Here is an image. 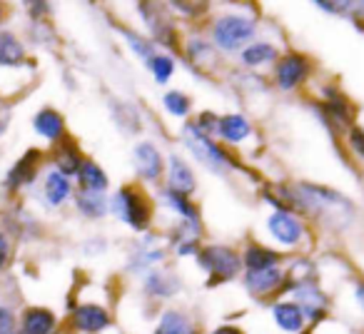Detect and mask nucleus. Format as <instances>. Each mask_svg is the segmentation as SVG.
<instances>
[{"mask_svg": "<svg viewBox=\"0 0 364 334\" xmlns=\"http://www.w3.org/2000/svg\"><path fill=\"white\" fill-rule=\"evenodd\" d=\"M112 212L135 230H145L150 222V205L135 188H122L112 198Z\"/></svg>", "mask_w": 364, "mask_h": 334, "instance_id": "1", "label": "nucleus"}, {"mask_svg": "<svg viewBox=\"0 0 364 334\" xmlns=\"http://www.w3.org/2000/svg\"><path fill=\"white\" fill-rule=\"evenodd\" d=\"M182 140H185V145L190 147V152H193L203 165H208L210 170H215V173H220L225 165H230L228 152L220 150L208 135H203V132L198 130V125L182 127Z\"/></svg>", "mask_w": 364, "mask_h": 334, "instance_id": "2", "label": "nucleus"}, {"mask_svg": "<svg viewBox=\"0 0 364 334\" xmlns=\"http://www.w3.org/2000/svg\"><path fill=\"white\" fill-rule=\"evenodd\" d=\"M213 36L223 50H240L255 36V23L242 16H223L215 23Z\"/></svg>", "mask_w": 364, "mask_h": 334, "instance_id": "3", "label": "nucleus"}, {"mask_svg": "<svg viewBox=\"0 0 364 334\" xmlns=\"http://www.w3.org/2000/svg\"><path fill=\"white\" fill-rule=\"evenodd\" d=\"M198 262L203 264L205 272L213 274L210 284L232 279L235 274L240 272V257L230 247H205V249H200Z\"/></svg>", "mask_w": 364, "mask_h": 334, "instance_id": "4", "label": "nucleus"}, {"mask_svg": "<svg viewBox=\"0 0 364 334\" xmlns=\"http://www.w3.org/2000/svg\"><path fill=\"white\" fill-rule=\"evenodd\" d=\"M307 75H309V60L304 55H297V53L284 55L279 60L277 70H274L279 90H294L297 85H302Z\"/></svg>", "mask_w": 364, "mask_h": 334, "instance_id": "5", "label": "nucleus"}, {"mask_svg": "<svg viewBox=\"0 0 364 334\" xmlns=\"http://www.w3.org/2000/svg\"><path fill=\"white\" fill-rule=\"evenodd\" d=\"M267 227H269V235L277 239L279 244H297L304 235V227L297 217H292L289 212H274L272 217L267 220Z\"/></svg>", "mask_w": 364, "mask_h": 334, "instance_id": "6", "label": "nucleus"}, {"mask_svg": "<svg viewBox=\"0 0 364 334\" xmlns=\"http://www.w3.org/2000/svg\"><path fill=\"white\" fill-rule=\"evenodd\" d=\"M167 183H170L172 193L182 195V198L195 193V175L182 157L170 155V160H167Z\"/></svg>", "mask_w": 364, "mask_h": 334, "instance_id": "7", "label": "nucleus"}, {"mask_svg": "<svg viewBox=\"0 0 364 334\" xmlns=\"http://www.w3.org/2000/svg\"><path fill=\"white\" fill-rule=\"evenodd\" d=\"M132 160H135L137 173H140L147 183H152V180H157L162 175V157L152 142H140V145L135 147V152H132Z\"/></svg>", "mask_w": 364, "mask_h": 334, "instance_id": "8", "label": "nucleus"}, {"mask_svg": "<svg viewBox=\"0 0 364 334\" xmlns=\"http://www.w3.org/2000/svg\"><path fill=\"white\" fill-rule=\"evenodd\" d=\"M284 274L279 267H267V269H247L245 274V287L252 294H269L282 284Z\"/></svg>", "mask_w": 364, "mask_h": 334, "instance_id": "9", "label": "nucleus"}, {"mask_svg": "<svg viewBox=\"0 0 364 334\" xmlns=\"http://www.w3.org/2000/svg\"><path fill=\"white\" fill-rule=\"evenodd\" d=\"M107 322H110V317L97 304H82V307L75 309V327L80 332H100V329L107 327Z\"/></svg>", "mask_w": 364, "mask_h": 334, "instance_id": "10", "label": "nucleus"}, {"mask_svg": "<svg viewBox=\"0 0 364 334\" xmlns=\"http://www.w3.org/2000/svg\"><path fill=\"white\" fill-rule=\"evenodd\" d=\"M272 314H274V322L279 324V329L284 332H299L304 324V314H302V307L294 302H277L272 307Z\"/></svg>", "mask_w": 364, "mask_h": 334, "instance_id": "11", "label": "nucleus"}, {"mask_svg": "<svg viewBox=\"0 0 364 334\" xmlns=\"http://www.w3.org/2000/svg\"><path fill=\"white\" fill-rule=\"evenodd\" d=\"M218 132L228 142H242L245 137L252 132V127H250V122L245 120L242 115H225V117H220Z\"/></svg>", "mask_w": 364, "mask_h": 334, "instance_id": "12", "label": "nucleus"}, {"mask_svg": "<svg viewBox=\"0 0 364 334\" xmlns=\"http://www.w3.org/2000/svg\"><path fill=\"white\" fill-rule=\"evenodd\" d=\"M80 185H82V193H95L102 195V190L107 188V175L102 173L100 167L95 162H82L80 165Z\"/></svg>", "mask_w": 364, "mask_h": 334, "instance_id": "13", "label": "nucleus"}, {"mask_svg": "<svg viewBox=\"0 0 364 334\" xmlns=\"http://www.w3.org/2000/svg\"><path fill=\"white\" fill-rule=\"evenodd\" d=\"M55 327V317L48 309H31L23 317V332L26 334H50Z\"/></svg>", "mask_w": 364, "mask_h": 334, "instance_id": "14", "label": "nucleus"}, {"mask_svg": "<svg viewBox=\"0 0 364 334\" xmlns=\"http://www.w3.org/2000/svg\"><path fill=\"white\" fill-rule=\"evenodd\" d=\"M279 254L269 252V249L259 247V244H250L247 252H245V264L247 269H267V267H277Z\"/></svg>", "mask_w": 364, "mask_h": 334, "instance_id": "15", "label": "nucleus"}, {"mask_svg": "<svg viewBox=\"0 0 364 334\" xmlns=\"http://www.w3.org/2000/svg\"><path fill=\"white\" fill-rule=\"evenodd\" d=\"M36 130L48 140H58L63 135V117L53 110H43L41 115H36Z\"/></svg>", "mask_w": 364, "mask_h": 334, "instance_id": "16", "label": "nucleus"}, {"mask_svg": "<svg viewBox=\"0 0 364 334\" xmlns=\"http://www.w3.org/2000/svg\"><path fill=\"white\" fill-rule=\"evenodd\" d=\"M162 200H165L170 208H175L177 212L182 215V220L185 222H190V225H200V220H198V210H195V205L190 203L188 198H182V195H177V193H172V190H162Z\"/></svg>", "mask_w": 364, "mask_h": 334, "instance_id": "17", "label": "nucleus"}, {"mask_svg": "<svg viewBox=\"0 0 364 334\" xmlns=\"http://www.w3.org/2000/svg\"><path fill=\"white\" fill-rule=\"evenodd\" d=\"M190 332V322L185 314L175 312V309H170V312L162 314L160 324L155 327V334H188Z\"/></svg>", "mask_w": 364, "mask_h": 334, "instance_id": "18", "label": "nucleus"}, {"mask_svg": "<svg viewBox=\"0 0 364 334\" xmlns=\"http://www.w3.org/2000/svg\"><path fill=\"white\" fill-rule=\"evenodd\" d=\"M70 195V183L68 178H63L60 173H50L46 180V198L50 205H60L65 203V198Z\"/></svg>", "mask_w": 364, "mask_h": 334, "instance_id": "19", "label": "nucleus"}, {"mask_svg": "<svg viewBox=\"0 0 364 334\" xmlns=\"http://www.w3.org/2000/svg\"><path fill=\"white\" fill-rule=\"evenodd\" d=\"M23 60V45L11 33H0V63L3 65H18Z\"/></svg>", "mask_w": 364, "mask_h": 334, "instance_id": "20", "label": "nucleus"}, {"mask_svg": "<svg viewBox=\"0 0 364 334\" xmlns=\"http://www.w3.org/2000/svg\"><path fill=\"white\" fill-rule=\"evenodd\" d=\"M277 58V50L267 43H257V45H250L242 50V63L245 65H262V63H269Z\"/></svg>", "mask_w": 364, "mask_h": 334, "instance_id": "21", "label": "nucleus"}, {"mask_svg": "<svg viewBox=\"0 0 364 334\" xmlns=\"http://www.w3.org/2000/svg\"><path fill=\"white\" fill-rule=\"evenodd\" d=\"M145 287H147V292L157 294V297H167V294L175 292L177 279L172 277V274H165V272H152L150 277H147Z\"/></svg>", "mask_w": 364, "mask_h": 334, "instance_id": "22", "label": "nucleus"}, {"mask_svg": "<svg viewBox=\"0 0 364 334\" xmlns=\"http://www.w3.org/2000/svg\"><path fill=\"white\" fill-rule=\"evenodd\" d=\"M38 150H31L26 157H23L21 162H18L16 167H13V173H11V183L13 185H21V183H28V180L36 175V165H38Z\"/></svg>", "mask_w": 364, "mask_h": 334, "instance_id": "23", "label": "nucleus"}, {"mask_svg": "<svg viewBox=\"0 0 364 334\" xmlns=\"http://www.w3.org/2000/svg\"><path fill=\"white\" fill-rule=\"evenodd\" d=\"M80 157H77V152L73 150L70 145H65V147H60L58 150V170H60V175L65 178V175H75V173H80Z\"/></svg>", "mask_w": 364, "mask_h": 334, "instance_id": "24", "label": "nucleus"}, {"mask_svg": "<svg viewBox=\"0 0 364 334\" xmlns=\"http://www.w3.org/2000/svg\"><path fill=\"white\" fill-rule=\"evenodd\" d=\"M77 208H80L85 215H90V217H100V215H105L107 205H105V200H102V195L80 193L77 195Z\"/></svg>", "mask_w": 364, "mask_h": 334, "instance_id": "25", "label": "nucleus"}, {"mask_svg": "<svg viewBox=\"0 0 364 334\" xmlns=\"http://www.w3.org/2000/svg\"><path fill=\"white\" fill-rule=\"evenodd\" d=\"M162 102H165V107L172 112V115L182 117V115H188L190 112V100L188 95H182L180 90H170L165 92V97H162Z\"/></svg>", "mask_w": 364, "mask_h": 334, "instance_id": "26", "label": "nucleus"}, {"mask_svg": "<svg viewBox=\"0 0 364 334\" xmlns=\"http://www.w3.org/2000/svg\"><path fill=\"white\" fill-rule=\"evenodd\" d=\"M150 70L157 82H167L172 77V72H175V63H172V58H167V55H155L150 60Z\"/></svg>", "mask_w": 364, "mask_h": 334, "instance_id": "27", "label": "nucleus"}, {"mask_svg": "<svg viewBox=\"0 0 364 334\" xmlns=\"http://www.w3.org/2000/svg\"><path fill=\"white\" fill-rule=\"evenodd\" d=\"M122 36L127 38V43H130V45H132V50H135L137 55L142 58V60L150 63L152 58H155V55H152V43H147L145 38L135 36V33H130V31H122Z\"/></svg>", "mask_w": 364, "mask_h": 334, "instance_id": "28", "label": "nucleus"}, {"mask_svg": "<svg viewBox=\"0 0 364 334\" xmlns=\"http://www.w3.org/2000/svg\"><path fill=\"white\" fill-rule=\"evenodd\" d=\"M349 147H352L359 157H364V130H359V127L349 130Z\"/></svg>", "mask_w": 364, "mask_h": 334, "instance_id": "29", "label": "nucleus"}, {"mask_svg": "<svg viewBox=\"0 0 364 334\" xmlns=\"http://www.w3.org/2000/svg\"><path fill=\"white\" fill-rule=\"evenodd\" d=\"M16 329V319H13L11 309L0 307V334H13Z\"/></svg>", "mask_w": 364, "mask_h": 334, "instance_id": "30", "label": "nucleus"}, {"mask_svg": "<svg viewBox=\"0 0 364 334\" xmlns=\"http://www.w3.org/2000/svg\"><path fill=\"white\" fill-rule=\"evenodd\" d=\"M8 122H11V110H8L6 102H0V135H3V130L8 127Z\"/></svg>", "mask_w": 364, "mask_h": 334, "instance_id": "31", "label": "nucleus"}, {"mask_svg": "<svg viewBox=\"0 0 364 334\" xmlns=\"http://www.w3.org/2000/svg\"><path fill=\"white\" fill-rule=\"evenodd\" d=\"M8 254H11V247H8V239L0 235V267H6Z\"/></svg>", "mask_w": 364, "mask_h": 334, "instance_id": "32", "label": "nucleus"}, {"mask_svg": "<svg viewBox=\"0 0 364 334\" xmlns=\"http://www.w3.org/2000/svg\"><path fill=\"white\" fill-rule=\"evenodd\" d=\"M213 334H240V329L237 327H220V329H215Z\"/></svg>", "mask_w": 364, "mask_h": 334, "instance_id": "33", "label": "nucleus"}, {"mask_svg": "<svg viewBox=\"0 0 364 334\" xmlns=\"http://www.w3.org/2000/svg\"><path fill=\"white\" fill-rule=\"evenodd\" d=\"M357 299H359V304H362V309H364V284L357 289Z\"/></svg>", "mask_w": 364, "mask_h": 334, "instance_id": "34", "label": "nucleus"}]
</instances>
